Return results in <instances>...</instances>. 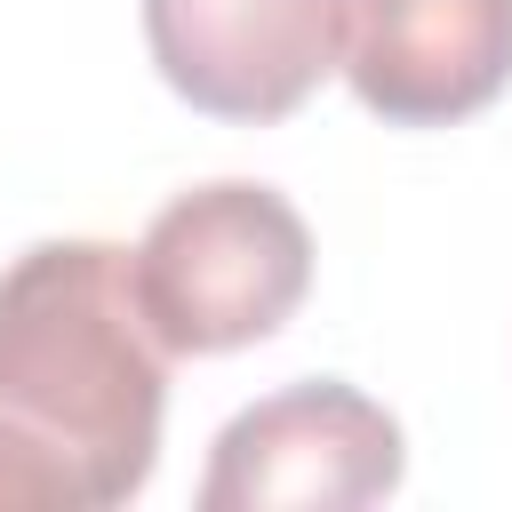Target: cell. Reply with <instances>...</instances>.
I'll list each match as a JSON object with an SVG mask.
<instances>
[{
	"instance_id": "6da1fadb",
	"label": "cell",
	"mask_w": 512,
	"mask_h": 512,
	"mask_svg": "<svg viewBox=\"0 0 512 512\" xmlns=\"http://www.w3.org/2000/svg\"><path fill=\"white\" fill-rule=\"evenodd\" d=\"M168 352L128 248L40 240L0 272V512H112L160 464Z\"/></svg>"
},
{
	"instance_id": "7a4b0ae2",
	"label": "cell",
	"mask_w": 512,
	"mask_h": 512,
	"mask_svg": "<svg viewBox=\"0 0 512 512\" xmlns=\"http://www.w3.org/2000/svg\"><path fill=\"white\" fill-rule=\"evenodd\" d=\"M128 288L168 360H216L296 320L312 288V232L288 192L216 176L176 192L128 248Z\"/></svg>"
},
{
	"instance_id": "3957f363",
	"label": "cell",
	"mask_w": 512,
	"mask_h": 512,
	"mask_svg": "<svg viewBox=\"0 0 512 512\" xmlns=\"http://www.w3.org/2000/svg\"><path fill=\"white\" fill-rule=\"evenodd\" d=\"M408 472L392 408L368 392L312 376L248 400L200 472V512H352L392 496Z\"/></svg>"
},
{
	"instance_id": "277c9868",
	"label": "cell",
	"mask_w": 512,
	"mask_h": 512,
	"mask_svg": "<svg viewBox=\"0 0 512 512\" xmlns=\"http://www.w3.org/2000/svg\"><path fill=\"white\" fill-rule=\"evenodd\" d=\"M336 72L392 128H448L512 88V0H336Z\"/></svg>"
},
{
	"instance_id": "5b68a950",
	"label": "cell",
	"mask_w": 512,
	"mask_h": 512,
	"mask_svg": "<svg viewBox=\"0 0 512 512\" xmlns=\"http://www.w3.org/2000/svg\"><path fill=\"white\" fill-rule=\"evenodd\" d=\"M160 80L208 120H288L336 72V0H144Z\"/></svg>"
}]
</instances>
